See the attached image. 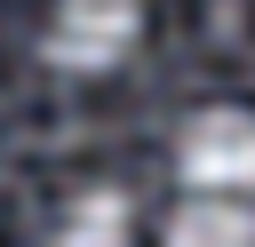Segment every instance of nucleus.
Here are the masks:
<instances>
[{
    "instance_id": "nucleus-1",
    "label": "nucleus",
    "mask_w": 255,
    "mask_h": 247,
    "mask_svg": "<svg viewBox=\"0 0 255 247\" xmlns=\"http://www.w3.org/2000/svg\"><path fill=\"white\" fill-rule=\"evenodd\" d=\"M175 175L191 191H255V112L207 104L175 135Z\"/></svg>"
},
{
    "instance_id": "nucleus-2",
    "label": "nucleus",
    "mask_w": 255,
    "mask_h": 247,
    "mask_svg": "<svg viewBox=\"0 0 255 247\" xmlns=\"http://www.w3.org/2000/svg\"><path fill=\"white\" fill-rule=\"evenodd\" d=\"M143 40V0H56L48 16V64L64 72H112Z\"/></svg>"
},
{
    "instance_id": "nucleus-3",
    "label": "nucleus",
    "mask_w": 255,
    "mask_h": 247,
    "mask_svg": "<svg viewBox=\"0 0 255 247\" xmlns=\"http://www.w3.org/2000/svg\"><path fill=\"white\" fill-rule=\"evenodd\" d=\"M167 247H255V207H239L231 191H199L167 215Z\"/></svg>"
},
{
    "instance_id": "nucleus-4",
    "label": "nucleus",
    "mask_w": 255,
    "mask_h": 247,
    "mask_svg": "<svg viewBox=\"0 0 255 247\" xmlns=\"http://www.w3.org/2000/svg\"><path fill=\"white\" fill-rule=\"evenodd\" d=\"M128 223H135L128 191L88 183V191H80V199L56 215V247H128Z\"/></svg>"
}]
</instances>
